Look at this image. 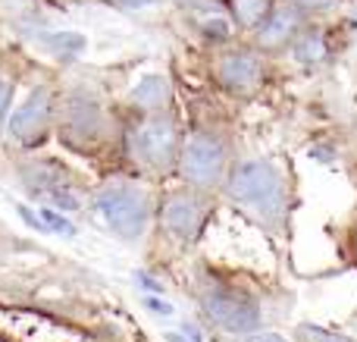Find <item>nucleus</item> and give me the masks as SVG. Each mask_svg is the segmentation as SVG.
<instances>
[{"mask_svg": "<svg viewBox=\"0 0 357 342\" xmlns=\"http://www.w3.org/2000/svg\"><path fill=\"white\" fill-rule=\"evenodd\" d=\"M66 129L75 138H94L100 129V107L88 98H73L66 107Z\"/></svg>", "mask_w": 357, "mask_h": 342, "instance_id": "1a4fd4ad", "label": "nucleus"}, {"mask_svg": "<svg viewBox=\"0 0 357 342\" xmlns=\"http://www.w3.org/2000/svg\"><path fill=\"white\" fill-rule=\"evenodd\" d=\"M204 31H207L210 38H220V41H222V38H229V35H232V29H229V22H226V19H210V22L204 25Z\"/></svg>", "mask_w": 357, "mask_h": 342, "instance_id": "dca6fc26", "label": "nucleus"}, {"mask_svg": "<svg viewBox=\"0 0 357 342\" xmlns=\"http://www.w3.org/2000/svg\"><path fill=\"white\" fill-rule=\"evenodd\" d=\"M126 6H151V3H157V0H123Z\"/></svg>", "mask_w": 357, "mask_h": 342, "instance_id": "4be33fe9", "label": "nucleus"}, {"mask_svg": "<svg viewBox=\"0 0 357 342\" xmlns=\"http://www.w3.org/2000/svg\"><path fill=\"white\" fill-rule=\"evenodd\" d=\"M47 44L50 47H56V50H73V54H79V50L85 47V38L73 35V31H63V35H50Z\"/></svg>", "mask_w": 357, "mask_h": 342, "instance_id": "ddd939ff", "label": "nucleus"}, {"mask_svg": "<svg viewBox=\"0 0 357 342\" xmlns=\"http://www.w3.org/2000/svg\"><path fill=\"white\" fill-rule=\"evenodd\" d=\"M98 211L116 236L138 239L148 226V201L132 186H107L98 195Z\"/></svg>", "mask_w": 357, "mask_h": 342, "instance_id": "f03ea898", "label": "nucleus"}, {"mask_svg": "<svg viewBox=\"0 0 357 342\" xmlns=\"http://www.w3.org/2000/svg\"><path fill=\"white\" fill-rule=\"evenodd\" d=\"M260 75V63L254 54H229L226 60L220 63V79L226 82L229 88H238V91H245V88H251L254 82H257Z\"/></svg>", "mask_w": 357, "mask_h": 342, "instance_id": "6e6552de", "label": "nucleus"}, {"mask_svg": "<svg viewBox=\"0 0 357 342\" xmlns=\"http://www.w3.org/2000/svg\"><path fill=\"white\" fill-rule=\"evenodd\" d=\"M273 0H232V13L245 29H257L264 22V16L270 13Z\"/></svg>", "mask_w": 357, "mask_h": 342, "instance_id": "f8f14e48", "label": "nucleus"}, {"mask_svg": "<svg viewBox=\"0 0 357 342\" xmlns=\"http://www.w3.org/2000/svg\"><path fill=\"white\" fill-rule=\"evenodd\" d=\"M248 342H285V339L276 336V333H257V336H251Z\"/></svg>", "mask_w": 357, "mask_h": 342, "instance_id": "aec40b11", "label": "nucleus"}, {"mask_svg": "<svg viewBox=\"0 0 357 342\" xmlns=\"http://www.w3.org/2000/svg\"><path fill=\"white\" fill-rule=\"evenodd\" d=\"M135 151L154 167H163V163L173 161L176 154V129L169 119H151L138 129L135 135Z\"/></svg>", "mask_w": 357, "mask_h": 342, "instance_id": "39448f33", "label": "nucleus"}, {"mask_svg": "<svg viewBox=\"0 0 357 342\" xmlns=\"http://www.w3.org/2000/svg\"><path fill=\"white\" fill-rule=\"evenodd\" d=\"M295 29H298V13L295 10H279V13H273V16L264 22V29H260V44L276 47V44L289 41V35Z\"/></svg>", "mask_w": 357, "mask_h": 342, "instance_id": "9d476101", "label": "nucleus"}, {"mask_svg": "<svg viewBox=\"0 0 357 342\" xmlns=\"http://www.w3.org/2000/svg\"><path fill=\"white\" fill-rule=\"evenodd\" d=\"M204 214H207L204 201L195 198V195H185L182 192V195H176V198L167 205V214H163V220H167V226L176 232V236L191 239L197 230H201Z\"/></svg>", "mask_w": 357, "mask_h": 342, "instance_id": "0eeeda50", "label": "nucleus"}, {"mask_svg": "<svg viewBox=\"0 0 357 342\" xmlns=\"http://www.w3.org/2000/svg\"><path fill=\"white\" fill-rule=\"evenodd\" d=\"M144 305H148L151 311H157V314H173V305H167V302H160V299H148Z\"/></svg>", "mask_w": 357, "mask_h": 342, "instance_id": "6ab92c4d", "label": "nucleus"}, {"mask_svg": "<svg viewBox=\"0 0 357 342\" xmlns=\"http://www.w3.org/2000/svg\"><path fill=\"white\" fill-rule=\"evenodd\" d=\"M222 144L210 135H195L188 144H185L182 154V173L185 179L197 182V186H213L222 176Z\"/></svg>", "mask_w": 357, "mask_h": 342, "instance_id": "7ed1b4c3", "label": "nucleus"}, {"mask_svg": "<svg viewBox=\"0 0 357 342\" xmlns=\"http://www.w3.org/2000/svg\"><path fill=\"white\" fill-rule=\"evenodd\" d=\"M41 220H44V223H47V226H54L56 232H73V226H69L63 217H56L54 211H44V214H41Z\"/></svg>", "mask_w": 357, "mask_h": 342, "instance_id": "f3484780", "label": "nucleus"}, {"mask_svg": "<svg viewBox=\"0 0 357 342\" xmlns=\"http://www.w3.org/2000/svg\"><path fill=\"white\" fill-rule=\"evenodd\" d=\"M301 339L304 342H351L348 336H339V333H329L323 327H301Z\"/></svg>", "mask_w": 357, "mask_h": 342, "instance_id": "4468645a", "label": "nucleus"}, {"mask_svg": "<svg viewBox=\"0 0 357 342\" xmlns=\"http://www.w3.org/2000/svg\"><path fill=\"white\" fill-rule=\"evenodd\" d=\"M298 57H301V60H320L323 57V41L320 38H314V35H307L301 44H298Z\"/></svg>", "mask_w": 357, "mask_h": 342, "instance_id": "2eb2a0df", "label": "nucleus"}, {"mask_svg": "<svg viewBox=\"0 0 357 342\" xmlns=\"http://www.w3.org/2000/svg\"><path fill=\"white\" fill-rule=\"evenodd\" d=\"M132 101L138 107H163L167 101V82L160 75H148L144 82H138V88L132 91Z\"/></svg>", "mask_w": 357, "mask_h": 342, "instance_id": "9b49d317", "label": "nucleus"}, {"mask_svg": "<svg viewBox=\"0 0 357 342\" xmlns=\"http://www.w3.org/2000/svg\"><path fill=\"white\" fill-rule=\"evenodd\" d=\"M169 342H185V339H178V336H169Z\"/></svg>", "mask_w": 357, "mask_h": 342, "instance_id": "5701e85b", "label": "nucleus"}, {"mask_svg": "<svg viewBox=\"0 0 357 342\" xmlns=\"http://www.w3.org/2000/svg\"><path fill=\"white\" fill-rule=\"evenodd\" d=\"M10 98H13L10 85H6V82H0V119L6 117V107H10Z\"/></svg>", "mask_w": 357, "mask_h": 342, "instance_id": "a211bd4d", "label": "nucleus"}, {"mask_svg": "<svg viewBox=\"0 0 357 342\" xmlns=\"http://www.w3.org/2000/svg\"><path fill=\"white\" fill-rule=\"evenodd\" d=\"M229 195H232L235 201H245V205L257 207L266 217H279L285 207L282 176L266 161L238 163V167L232 170V179H229Z\"/></svg>", "mask_w": 357, "mask_h": 342, "instance_id": "f257e3e1", "label": "nucleus"}, {"mask_svg": "<svg viewBox=\"0 0 357 342\" xmlns=\"http://www.w3.org/2000/svg\"><path fill=\"white\" fill-rule=\"evenodd\" d=\"M298 3L301 6H329L333 0H298Z\"/></svg>", "mask_w": 357, "mask_h": 342, "instance_id": "412c9836", "label": "nucleus"}, {"mask_svg": "<svg viewBox=\"0 0 357 342\" xmlns=\"http://www.w3.org/2000/svg\"><path fill=\"white\" fill-rule=\"evenodd\" d=\"M204 308H207V314L213 318V324H220L222 330H229V333H248V330H254L260 320L257 308H254L251 302L235 292H226V289L207 292Z\"/></svg>", "mask_w": 357, "mask_h": 342, "instance_id": "20e7f679", "label": "nucleus"}, {"mask_svg": "<svg viewBox=\"0 0 357 342\" xmlns=\"http://www.w3.org/2000/svg\"><path fill=\"white\" fill-rule=\"evenodd\" d=\"M47 117H50V94H47V88H38V91H31V98L13 113L10 132L16 138H22V142H35V138L44 135Z\"/></svg>", "mask_w": 357, "mask_h": 342, "instance_id": "423d86ee", "label": "nucleus"}]
</instances>
